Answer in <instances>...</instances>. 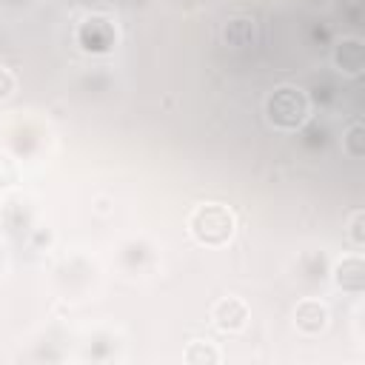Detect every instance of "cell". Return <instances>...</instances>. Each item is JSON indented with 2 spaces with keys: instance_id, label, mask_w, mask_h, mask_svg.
<instances>
[{
  "instance_id": "6da1fadb",
  "label": "cell",
  "mask_w": 365,
  "mask_h": 365,
  "mask_svg": "<svg viewBox=\"0 0 365 365\" xmlns=\"http://www.w3.org/2000/svg\"><path fill=\"white\" fill-rule=\"evenodd\" d=\"M234 231H237V217L222 202H202L188 217V234L205 248L228 245Z\"/></svg>"
},
{
  "instance_id": "7a4b0ae2",
  "label": "cell",
  "mask_w": 365,
  "mask_h": 365,
  "mask_svg": "<svg viewBox=\"0 0 365 365\" xmlns=\"http://www.w3.org/2000/svg\"><path fill=\"white\" fill-rule=\"evenodd\" d=\"M265 114L274 128L297 131L308 120V97L297 86H277L265 100Z\"/></svg>"
},
{
  "instance_id": "3957f363",
  "label": "cell",
  "mask_w": 365,
  "mask_h": 365,
  "mask_svg": "<svg viewBox=\"0 0 365 365\" xmlns=\"http://www.w3.org/2000/svg\"><path fill=\"white\" fill-rule=\"evenodd\" d=\"M211 322L225 334H237L248 325V305L240 297H222L211 308Z\"/></svg>"
},
{
  "instance_id": "277c9868",
  "label": "cell",
  "mask_w": 365,
  "mask_h": 365,
  "mask_svg": "<svg viewBox=\"0 0 365 365\" xmlns=\"http://www.w3.org/2000/svg\"><path fill=\"white\" fill-rule=\"evenodd\" d=\"M328 322H331V314H328V308L319 299H302V302H297V308H294V325H297L299 334L319 336L328 328Z\"/></svg>"
},
{
  "instance_id": "5b68a950",
  "label": "cell",
  "mask_w": 365,
  "mask_h": 365,
  "mask_svg": "<svg viewBox=\"0 0 365 365\" xmlns=\"http://www.w3.org/2000/svg\"><path fill=\"white\" fill-rule=\"evenodd\" d=\"M334 285L348 294H362L365 288V262L362 257H342L334 265Z\"/></svg>"
},
{
  "instance_id": "8992f818",
  "label": "cell",
  "mask_w": 365,
  "mask_h": 365,
  "mask_svg": "<svg viewBox=\"0 0 365 365\" xmlns=\"http://www.w3.org/2000/svg\"><path fill=\"white\" fill-rule=\"evenodd\" d=\"M334 66H336L339 71L351 74V77L359 74L362 66H365V46H362V40H356V37L339 40V46H336V51H334Z\"/></svg>"
},
{
  "instance_id": "52a82bcc",
  "label": "cell",
  "mask_w": 365,
  "mask_h": 365,
  "mask_svg": "<svg viewBox=\"0 0 365 365\" xmlns=\"http://www.w3.org/2000/svg\"><path fill=\"white\" fill-rule=\"evenodd\" d=\"M182 356H185L188 365H214V362H220V351H217V345H214V342H202V339L191 342V345L185 348Z\"/></svg>"
},
{
  "instance_id": "ba28073f",
  "label": "cell",
  "mask_w": 365,
  "mask_h": 365,
  "mask_svg": "<svg viewBox=\"0 0 365 365\" xmlns=\"http://www.w3.org/2000/svg\"><path fill=\"white\" fill-rule=\"evenodd\" d=\"M342 148H345V154L351 157V160H359L362 157V125L359 123H351L348 125V131H345V137H342Z\"/></svg>"
},
{
  "instance_id": "9c48e42d",
  "label": "cell",
  "mask_w": 365,
  "mask_h": 365,
  "mask_svg": "<svg viewBox=\"0 0 365 365\" xmlns=\"http://www.w3.org/2000/svg\"><path fill=\"white\" fill-rule=\"evenodd\" d=\"M348 240L354 248L365 245V211L362 208L351 211V217H348Z\"/></svg>"
},
{
  "instance_id": "30bf717a",
  "label": "cell",
  "mask_w": 365,
  "mask_h": 365,
  "mask_svg": "<svg viewBox=\"0 0 365 365\" xmlns=\"http://www.w3.org/2000/svg\"><path fill=\"white\" fill-rule=\"evenodd\" d=\"M17 185V165L9 154H0V188Z\"/></svg>"
},
{
  "instance_id": "8fae6325",
  "label": "cell",
  "mask_w": 365,
  "mask_h": 365,
  "mask_svg": "<svg viewBox=\"0 0 365 365\" xmlns=\"http://www.w3.org/2000/svg\"><path fill=\"white\" fill-rule=\"evenodd\" d=\"M14 88H17L14 74H11L6 66H0V103H6V100L14 94Z\"/></svg>"
}]
</instances>
